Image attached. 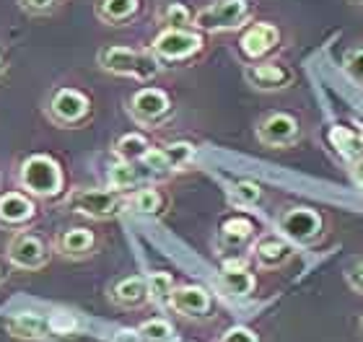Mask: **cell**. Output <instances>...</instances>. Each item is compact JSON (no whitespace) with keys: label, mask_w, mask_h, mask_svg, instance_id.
Segmentation results:
<instances>
[{"label":"cell","mask_w":363,"mask_h":342,"mask_svg":"<svg viewBox=\"0 0 363 342\" xmlns=\"http://www.w3.org/2000/svg\"><path fill=\"white\" fill-rule=\"evenodd\" d=\"M143 169L140 164H130V161H117L112 169H109V187L120 192L135 190L138 184L143 182Z\"/></svg>","instance_id":"obj_23"},{"label":"cell","mask_w":363,"mask_h":342,"mask_svg":"<svg viewBox=\"0 0 363 342\" xmlns=\"http://www.w3.org/2000/svg\"><path fill=\"white\" fill-rule=\"evenodd\" d=\"M99 65L112 76L133 78V81H153L161 73V60L148 50H130V47H101L99 50Z\"/></svg>","instance_id":"obj_2"},{"label":"cell","mask_w":363,"mask_h":342,"mask_svg":"<svg viewBox=\"0 0 363 342\" xmlns=\"http://www.w3.org/2000/svg\"><path fill=\"white\" fill-rule=\"evenodd\" d=\"M18 184L26 195L39 200H55L62 195L65 174L60 164L47 153H31L18 164Z\"/></svg>","instance_id":"obj_1"},{"label":"cell","mask_w":363,"mask_h":342,"mask_svg":"<svg viewBox=\"0 0 363 342\" xmlns=\"http://www.w3.org/2000/svg\"><path fill=\"white\" fill-rule=\"evenodd\" d=\"M259 198H262V190H259L257 184L236 182L234 187H231V203H234V205H239V207L255 205V203H259Z\"/></svg>","instance_id":"obj_30"},{"label":"cell","mask_w":363,"mask_h":342,"mask_svg":"<svg viewBox=\"0 0 363 342\" xmlns=\"http://www.w3.org/2000/svg\"><path fill=\"white\" fill-rule=\"evenodd\" d=\"M257 140L267 148H286L298 140V122L291 114H270L259 122L257 127Z\"/></svg>","instance_id":"obj_12"},{"label":"cell","mask_w":363,"mask_h":342,"mask_svg":"<svg viewBox=\"0 0 363 342\" xmlns=\"http://www.w3.org/2000/svg\"><path fill=\"white\" fill-rule=\"evenodd\" d=\"M278 39H280L278 26H272V23H255L252 29L244 31L242 52L247 57H252V60H259V57H265L272 47L278 45Z\"/></svg>","instance_id":"obj_18"},{"label":"cell","mask_w":363,"mask_h":342,"mask_svg":"<svg viewBox=\"0 0 363 342\" xmlns=\"http://www.w3.org/2000/svg\"><path fill=\"white\" fill-rule=\"evenodd\" d=\"M159 21L164 23L167 29H187V26H192L195 16L189 13V8L182 6V3H167V6L159 11Z\"/></svg>","instance_id":"obj_27"},{"label":"cell","mask_w":363,"mask_h":342,"mask_svg":"<svg viewBox=\"0 0 363 342\" xmlns=\"http://www.w3.org/2000/svg\"><path fill=\"white\" fill-rule=\"evenodd\" d=\"M52 249L65 259H86L96 249V236L89 228H70L55 236Z\"/></svg>","instance_id":"obj_14"},{"label":"cell","mask_w":363,"mask_h":342,"mask_svg":"<svg viewBox=\"0 0 363 342\" xmlns=\"http://www.w3.org/2000/svg\"><path fill=\"white\" fill-rule=\"evenodd\" d=\"M140 11V0H99L96 18L106 26H122L133 21Z\"/></svg>","instance_id":"obj_20"},{"label":"cell","mask_w":363,"mask_h":342,"mask_svg":"<svg viewBox=\"0 0 363 342\" xmlns=\"http://www.w3.org/2000/svg\"><path fill=\"white\" fill-rule=\"evenodd\" d=\"M169 306L184 319H208L213 312V298L200 285H177Z\"/></svg>","instance_id":"obj_11"},{"label":"cell","mask_w":363,"mask_h":342,"mask_svg":"<svg viewBox=\"0 0 363 342\" xmlns=\"http://www.w3.org/2000/svg\"><path fill=\"white\" fill-rule=\"evenodd\" d=\"M330 140H333V145L337 148V153H340L342 159L353 161V164L363 161V132L337 125V127H333V132H330Z\"/></svg>","instance_id":"obj_22"},{"label":"cell","mask_w":363,"mask_h":342,"mask_svg":"<svg viewBox=\"0 0 363 342\" xmlns=\"http://www.w3.org/2000/svg\"><path fill=\"white\" fill-rule=\"evenodd\" d=\"M250 18H252L250 0H213L211 6H205L197 11L192 26L200 31L218 34V31L242 29Z\"/></svg>","instance_id":"obj_4"},{"label":"cell","mask_w":363,"mask_h":342,"mask_svg":"<svg viewBox=\"0 0 363 342\" xmlns=\"http://www.w3.org/2000/svg\"><path fill=\"white\" fill-rule=\"evenodd\" d=\"M3 73H6V57L0 55V76H3Z\"/></svg>","instance_id":"obj_36"},{"label":"cell","mask_w":363,"mask_h":342,"mask_svg":"<svg viewBox=\"0 0 363 342\" xmlns=\"http://www.w3.org/2000/svg\"><path fill=\"white\" fill-rule=\"evenodd\" d=\"M167 207V198L156 187H140L128 195V210L140 215H161Z\"/></svg>","instance_id":"obj_21"},{"label":"cell","mask_w":363,"mask_h":342,"mask_svg":"<svg viewBox=\"0 0 363 342\" xmlns=\"http://www.w3.org/2000/svg\"><path fill=\"white\" fill-rule=\"evenodd\" d=\"M345 278H348V285H350V288H353L356 293H361V296H363V265L350 267Z\"/></svg>","instance_id":"obj_34"},{"label":"cell","mask_w":363,"mask_h":342,"mask_svg":"<svg viewBox=\"0 0 363 342\" xmlns=\"http://www.w3.org/2000/svg\"><path fill=\"white\" fill-rule=\"evenodd\" d=\"M161 151H164V156H167L169 171H182L189 161L195 159V148H192L189 143H169V145H164Z\"/></svg>","instance_id":"obj_29"},{"label":"cell","mask_w":363,"mask_h":342,"mask_svg":"<svg viewBox=\"0 0 363 342\" xmlns=\"http://www.w3.org/2000/svg\"><path fill=\"white\" fill-rule=\"evenodd\" d=\"M37 218V205L31 195L23 192H3L0 195V228L6 231H29Z\"/></svg>","instance_id":"obj_10"},{"label":"cell","mask_w":363,"mask_h":342,"mask_svg":"<svg viewBox=\"0 0 363 342\" xmlns=\"http://www.w3.org/2000/svg\"><path fill=\"white\" fill-rule=\"evenodd\" d=\"M3 283H6V270L0 267V285H3Z\"/></svg>","instance_id":"obj_37"},{"label":"cell","mask_w":363,"mask_h":342,"mask_svg":"<svg viewBox=\"0 0 363 342\" xmlns=\"http://www.w3.org/2000/svg\"><path fill=\"white\" fill-rule=\"evenodd\" d=\"M6 259L16 270L37 273L50 262V246L42 236L31 234V231H16L6 246Z\"/></svg>","instance_id":"obj_6"},{"label":"cell","mask_w":363,"mask_h":342,"mask_svg":"<svg viewBox=\"0 0 363 342\" xmlns=\"http://www.w3.org/2000/svg\"><path fill=\"white\" fill-rule=\"evenodd\" d=\"M200 50H203L200 31H189V29H164L151 45V52L156 55L161 62L189 60V57H195Z\"/></svg>","instance_id":"obj_8"},{"label":"cell","mask_w":363,"mask_h":342,"mask_svg":"<svg viewBox=\"0 0 363 342\" xmlns=\"http://www.w3.org/2000/svg\"><path fill=\"white\" fill-rule=\"evenodd\" d=\"M361 324H363V317H361Z\"/></svg>","instance_id":"obj_38"},{"label":"cell","mask_w":363,"mask_h":342,"mask_svg":"<svg viewBox=\"0 0 363 342\" xmlns=\"http://www.w3.org/2000/svg\"><path fill=\"white\" fill-rule=\"evenodd\" d=\"M216 342H259L257 335L252 332L250 327H242V324H236V327H228L223 335L218 337Z\"/></svg>","instance_id":"obj_32"},{"label":"cell","mask_w":363,"mask_h":342,"mask_svg":"<svg viewBox=\"0 0 363 342\" xmlns=\"http://www.w3.org/2000/svg\"><path fill=\"white\" fill-rule=\"evenodd\" d=\"M135 335L140 342H172L174 340V327L167 319H148L138 327Z\"/></svg>","instance_id":"obj_26"},{"label":"cell","mask_w":363,"mask_h":342,"mask_svg":"<svg viewBox=\"0 0 363 342\" xmlns=\"http://www.w3.org/2000/svg\"><path fill=\"white\" fill-rule=\"evenodd\" d=\"M148 278V298H151V304L156 306H169L172 301V293H174V278L169 273H151L145 275Z\"/></svg>","instance_id":"obj_25"},{"label":"cell","mask_w":363,"mask_h":342,"mask_svg":"<svg viewBox=\"0 0 363 342\" xmlns=\"http://www.w3.org/2000/svg\"><path fill=\"white\" fill-rule=\"evenodd\" d=\"M6 327H8V332L13 337H18V340H45V337H50V332H52L50 319L39 317V314H31V312L11 317Z\"/></svg>","instance_id":"obj_19"},{"label":"cell","mask_w":363,"mask_h":342,"mask_svg":"<svg viewBox=\"0 0 363 342\" xmlns=\"http://www.w3.org/2000/svg\"><path fill=\"white\" fill-rule=\"evenodd\" d=\"M65 205L73 213H81L94 221H109L114 215L128 210V192L120 190H96V187H78L65 198Z\"/></svg>","instance_id":"obj_3"},{"label":"cell","mask_w":363,"mask_h":342,"mask_svg":"<svg viewBox=\"0 0 363 342\" xmlns=\"http://www.w3.org/2000/svg\"><path fill=\"white\" fill-rule=\"evenodd\" d=\"M342 70H345L353 81L363 84V47L350 50V52L345 55V60H342Z\"/></svg>","instance_id":"obj_31"},{"label":"cell","mask_w":363,"mask_h":342,"mask_svg":"<svg viewBox=\"0 0 363 342\" xmlns=\"http://www.w3.org/2000/svg\"><path fill=\"white\" fill-rule=\"evenodd\" d=\"M91 114V101L84 91L78 89H57L52 93V99L47 101V117L57 127H78L89 120Z\"/></svg>","instance_id":"obj_7"},{"label":"cell","mask_w":363,"mask_h":342,"mask_svg":"<svg viewBox=\"0 0 363 342\" xmlns=\"http://www.w3.org/2000/svg\"><path fill=\"white\" fill-rule=\"evenodd\" d=\"M252 234H255V226L247 218H231V221H226L223 228H220V239L226 244H231V246L244 244Z\"/></svg>","instance_id":"obj_28"},{"label":"cell","mask_w":363,"mask_h":342,"mask_svg":"<svg viewBox=\"0 0 363 342\" xmlns=\"http://www.w3.org/2000/svg\"><path fill=\"white\" fill-rule=\"evenodd\" d=\"M278 231L288 241L311 244L322 236V218L311 207H291L278 221Z\"/></svg>","instance_id":"obj_9"},{"label":"cell","mask_w":363,"mask_h":342,"mask_svg":"<svg viewBox=\"0 0 363 342\" xmlns=\"http://www.w3.org/2000/svg\"><path fill=\"white\" fill-rule=\"evenodd\" d=\"M148 151H151V143H148V137L140 135V132H128V135H122L120 140L114 143V156H117V161L140 164Z\"/></svg>","instance_id":"obj_24"},{"label":"cell","mask_w":363,"mask_h":342,"mask_svg":"<svg viewBox=\"0 0 363 342\" xmlns=\"http://www.w3.org/2000/svg\"><path fill=\"white\" fill-rule=\"evenodd\" d=\"M244 78L259 91H280L294 84V70L286 62H257L244 70Z\"/></svg>","instance_id":"obj_13"},{"label":"cell","mask_w":363,"mask_h":342,"mask_svg":"<svg viewBox=\"0 0 363 342\" xmlns=\"http://www.w3.org/2000/svg\"><path fill=\"white\" fill-rule=\"evenodd\" d=\"M172 99L164 89L156 86H145L138 89L133 96L128 99V112L130 117L140 125V127H159L172 117Z\"/></svg>","instance_id":"obj_5"},{"label":"cell","mask_w":363,"mask_h":342,"mask_svg":"<svg viewBox=\"0 0 363 342\" xmlns=\"http://www.w3.org/2000/svg\"><path fill=\"white\" fill-rule=\"evenodd\" d=\"M18 6L31 16H42V13H50L57 6V0H18Z\"/></svg>","instance_id":"obj_33"},{"label":"cell","mask_w":363,"mask_h":342,"mask_svg":"<svg viewBox=\"0 0 363 342\" xmlns=\"http://www.w3.org/2000/svg\"><path fill=\"white\" fill-rule=\"evenodd\" d=\"M353 179H356L358 190H363V161H358L356 169H353Z\"/></svg>","instance_id":"obj_35"},{"label":"cell","mask_w":363,"mask_h":342,"mask_svg":"<svg viewBox=\"0 0 363 342\" xmlns=\"http://www.w3.org/2000/svg\"><path fill=\"white\" fill-rule=\"evenodd\" d=\"M109 298L120 309H140V306H145L151 301L148 298V278H143V275L122 278V280H117L109 288Z\"/></svg>","instance_id":"obj_15"},{"label":"cell","mask_w":363,"mask_h":342,"mask_svg":"<svg viewBox=\"0 0 363 342\" xmlns=\"http://www.w3.org/2000/svg\"><path fill=\"white\" fill-rule=\"evenodd\" d=\"M218 288L231 298H244L250 296L257 280H255V275L244 267V262H226L223 265V273L218 275Z\"/></svg>","instance_id":"obj_17"},{"label":"cell","mask_w":363,"mask_h":342,"mask_svg":"<svg viewBox=\"0 0 363 342\" xmlns=\"http://www.w3.org/2000/svg\"><path fill=\"white\" fill-rule=\"evenodd\" d=\"M291 257H294V246L288 239L267 236V239H259L255 244V262L259 265V270H278Z\"/></svg>","instance_id":"obj_16"}]
</instances>
